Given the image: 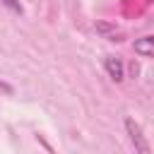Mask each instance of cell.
<instances>
[{"mask_svg": "<svg viewBox=\"0 0 154 154\" xmlns=\"http://www.w3.org/2000/svg\"><path fill=\"white\" fill-rule=\"evenodd\" d=\"M135 53L142 58H152L154 55V36H142L135 41Z\"/></svg>", "mask_w": 154, "mask_h": 154, "instance_id": "3", "label": "cell"}, {"mask_svg": "<svg viewBox=\"0 0 154 154\" xmlns=\"http://www.w3.org/2000/svg\"><path fill=\"white\" fill-rule=\"evenodd\" d=\"M0 91H2V94H12L14 89H12V84H7V82H2V79H0Z\"/></svg>", "mask_w": 154, "mask_h": 154, "instance_id": "5", "label": "cell"}, {"mask_svg": "<svg viewBox=\"0 0 154 154\" xmlns=\"http://www.w3.org/2000/svg\"><path fill=\"white\" fill-rule=\"evenodd\" d=\"M103 67H106V72H108V77H111L113 82H123V79H125V70H123V60H120V58L106 55Z\"/></svg>", "mask_w": 154, "mask_h": 154, "instance_id": "2", "label": "cell"}, {"mask_svg": "<svg viewBox=\"0 0 154 154\" xmlns=\"http://www.w3.org/2000/svg\"><path fill=\"white\" fill-rule=\"evenodd\" d=\"M0 2H2L10 12H14V14H22V12H24V7H22V2H19V0H0Z\"/></svg>", "mask_w": 154, "mask_h": 154, "instance_id": "4", "label": "cell"}, {"mask_svg": "<svg viewBox=\"0 0 154 154\" xmlns=\"http://www.w3.org/2000/svg\"><path fill=\"white\" fill-rule=\"evenodd\" d=\"M125 130H128V135H130V142L135 144V149L140 152V154H149V142L144 140V135H142V128L132 120V118H125Z\"/></svg>", "mask_w": 154, "mask_h": 154, "instance_id": "1", "label": "cell"}]
</instances>
